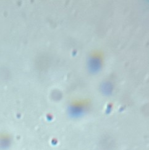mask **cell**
Wrapping results in <instances>:
<instances>
[{
  "label": "cell",
  "instance_id": "obj_1",
  "mask_svg": "<svg viewBox=\"0 0 149 150\" xmlns=\"http://www.w3.org/2000/svg\"><path fill=\"white\" fill-rule=\"evenodd\" d=\"M102 59L98 54H93L89 58L88 69L92 74L98 72L102 68Z\"/></svg>",
  "mask_w": 149,
  "mask_h": 150
},
{
  "label": "cell",
  "instance_id": "obj_2",
  "mask_svg": "<svg viewBox=\"0 0 149 150\" xmlns=\"http://www.w3.org/2000/svg\"><path fill=\"white\" fill-rule=\"evenodd\" d=\"M113 87L111 83L106 82H104L101 86V90L102 93L105 95H110L113 92Z\"/></svg>",
  "mask_w": 149,
  "mask_h": 150
}]
</instances>
